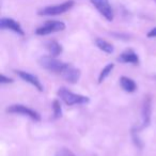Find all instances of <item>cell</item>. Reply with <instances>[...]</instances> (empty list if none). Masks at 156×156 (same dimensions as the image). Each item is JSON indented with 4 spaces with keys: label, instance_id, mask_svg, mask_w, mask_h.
<instances>
[{
    "label": "cell",
    "instance_id": "obj_17",
    "mask_svg": "<svg viewBox=\"0 0 156 156\" xmlns=\"http://www.w3.org/2000/svg\"><path fill=\"white\" fill-rule=\"evenodd\" d=\"M0 83H2V85H3V83H13V79H12V78L7 77V76H5V75H1Z\"/></svg>",
    "mask_w": 156,
    "mask_h": 156
},
{
    "label": "cell",
    "instance_id": "obj_16",
    "mask_svg": "<svg viewBox=\"0 0 156 156\" xmlns=\"http://www.w3.org/2000/svg\"><path fill=\"white\" fill-rule=\"evenodd\" d=\"M52 108H54V117L56 119L60 118L62 115V108H61V105L59 103V101H54L52 103Z\"/></svg>",
    "mask_w": 156,
    "mask_h": 156
},
{
    "label": "cell",
    "instance_id": "obj_3",
    "mask_svg": "<svg viewBox=\"0 0 156 156\" xmlns=\"http://www.w3.org/2000/svg\"><path fill=\"white\" fill-rule=\"evenodd\" d=\"M74 1L73 0H69L65 1L60 5H48V7L42 8L37 14L41 16H55V15H60L65 12H67L69 10H71L74 7Z\"/></svg>",
    "mask_w": 156,
    "mask_h": 156
},
{
    "label": "cell",
    "instance_id": "obj_15",
    "mask_svg": "<svg viewBox=\"0 0 156 156\" xmlns=\"http://www.w3.org/2000/svg\"><path fill=\"white\" fill-rule=\"evenodd\" d=\"M113 67H115V64H113V63H109V64H107L106 66L101 71L100 76H98V83H102L103 81H104L105 79L110 75V73L112 72Z\"/></svg>",
    "mask_w": 156,
    "mask_h": 156
},
{
    "label": "cell",
    "instance_id": "obj_11",
    "mask_svg": "<svg viewBox=\"0 0 156 156\" xmlns=\"http://www.w3.org/2000/svg\"><path fill=\"white\" fill-rule=\"evenodd\" d=\"M118 61L122 63H132L137 65L139 64V57L133 49H126L118 57Z\"/></svg>",
    "mask_w": 156,
    "mask_h": 156
},
{
    "label": "cell",
    "instance_id": "obj_4",
    "mask_svg": "<svg viewBox=\"0 0 156 156\" xmlns=\"http://www.w3.org/2000/svg\"><path fill=\"white\" fill-rule=\"evenodd\" d=\"M8 113H13V115H22L25 117L30 118L31 120L35 122H40L41 121V115L39 112H37L33 109L29 108V107L25 106V105H20V104H15V105H11L7 108Z\"/></svg>",
    "mask_w": 156,
    "mask_h": 156
},
{
    "label": "cell",
    "instance_id": "obj_20",
    "mask_svg": "<svg viewBox=\"0 0 156 156\" xmlns=\"http://www.w3.org/2000/svg\"><path fill=\"white\" fill-rule=\"evenodd\" d=\"M155 1H156V0H155Z\"/></svg>",
    "mask_w": 156,
    "mask_h": 156
},
{
    "label": "cell",
    "instance_id": "obj_13",
    "mask_svg": "<svg viewBox=\"0 0 156 156\" xmlns=\"http://www.w3.org/2000/svg\"><path fill=\"white\" fill-rule=\"evenodd\" d=\"M46 48L49 51V55L52 57H57L62 52V46L56 41H49L46 43Z\"/></svg>",
    "mask_w": 156,
    "mask_h": 156
},
{
    "label": "cell",
    "instance_id": "obj_10",
    "mask_svg": "<svg viewBox=\"0 0 156 156\" xmlns=\"http://www.w3.org/2000/svg\"><path fill=\"white\" fill-rule=\"evenodd\" d=\"M16 74L22 78L23 80H25L26 83L32 85L35 89H37V91L42 92L44 90L43 85H42L40 79L35 75H33V74H31V73H28V72H25V71H16Z\"/></svg>",
    "mask_w": 156,
    "mask_h": 156
},
{
    "label": "cell",
    "instance_id": "obj_12",
    "mask_svg": "<svg viewBox=\"0 0 156 156\" xmlns=\"http://www.w3.org/2000/svg\"><path fill=\"white\" fill-rule=\"evenodd\" d=\"M120 85H121L122 89L125 92H128V93H133L137 90V85L132 78L126 77V76H122L120 78Z\"/></svg>",
    "mask_w": 156,
    "mask_h": 156
},
{
    "label": "cell",
    "instance_id": "obj_7",
    "mask_svg": "<svg viewBox=\"0 0 156 156\" xmlns=\"http://www.w3.org/2000/svg\"><path fill=\"white\" fill-rule=\"evenodd\" d=\"M0 28L2 29V30H11L20 35L25 34L20 24L16 22V20H14L13 18H8V17L1 18L0 20Z\"/></svg>",
    "mask_w": 156,
    "mask_h": 156
},
{
    "label": "cell",
    "instance_id": "obj_8",
    "mask_svg": "<svg viewBox=\"0 0 156 156\" xmlns=\"http://www.w3.org/2000/svg\"><path fill=\"white\" fill-rule=\"evenodd\" d=\"M61 76H62L63 79L67 81L69 83H76L79 78H80V71L78 69H76L75 66L69 64L67 63L65 69H63V72L61 73Z\"/></svg>",
    "mask_w": 156,
    "mask_h": 156
},
{
    "label": "cell",
    "instance_id": "obj_18",
    "mask_svg": "<svg viewBox=\"0 0 156 156\" xmlns=\"http://www.w3.org/2000/svg\"><path fill=\"white\" fill-rule=\"evenodd\" d=\"M61 156H76V155H74L69 150L64 149V150H62V152H61Z\"/></svg>",
    "mask_w": 156,
    "mask_h": 156
},
{
    "label": "cell",
    "instance_id": "obj_14",
    "mask_svg": "<svg viewBox=\"0 0 156 156\" xmlns=\"http://www.w3.org/2000/svg\"><path fill=\"white\" fill-rule=\"evenodd\" d=\"M95 44H96V46L102 50V51L106 52V54H112V52L115 51V47H113V45L109 43V42H107L106 40L96 39Z\"/></svg>",
    "mask_w": 156,
    "mask_h": 156
},
{
    "label": "cell",
    "instance_id": "obj_9",
    "mask_svg": "<svg viewBox=\"0 0 156 156\" xmlns=\"http://www.w3.org/2000/svg\"><path fill=\"white\" fill-rule=\"evenodd\" d=\"M151 113H152V103L151 98H147L143 102L142 106V124L137 128V130L143 129V128L147 127L151 122Z\"/></svg>",
    "mask_w": 156,
    "mask_h": 156
},
{
    "label": "cell",
    "instance_id": "obj_5",
    "mask_svg": "<svg viewBox=\"0 0 156 156\" xmlns=\"http://www.w3.org/2000/svg\"><path fill=\"white\" fill-rule=\"evenodd\" d=\"M64 29H65V24L63 22H60V20H48L44 25L40 26L35 30V33L37 35H47L50 34V33L63 31Z\"/></svg>",
    "mask_w": 156,
    "mask_h": 156
},
{
    "label": "cell",
    "instance_id": "obj_2",
    "mask_svg": "<svg viewBox=\"0 0 156 156\" xmlns=\"http://www.w3.org/2000/svg\"><path fill=\"white\" fill-rule=\"evenodd\" d=\"M39 63L43 69H47V71L51 72L55 74H59L61 75V73L63 72V69H65L67 63H64L62 61L58 60L52 56H45L42 57L39 60Z\"/></svg>",
    "mask_w": 156,
    "mask_h": 156
},
{
    "label": "cell",
    "instance_id": "obj_19",
    "mask_svg": "<svg viewBox=\"0 0 156 156\" xmlns=\"http://www.w3.org/2000/svg\"><path fill=\"white\" fill-rule=\"evenodd\" d=\"M147 37H156V27L147 32Z\"/></svg>",
    "mask_w": 156,
    "mask_h": 156
},
{
    "label": "cell",
    "instance_id": "obj_6",
    "mask_svg": "<svg viewBox=\"0 0 156 156\" xmlns=\"http://www.w3.org/2000/svg\"><path fill=\"white\" fill-rule=\"evenodd\" d=\"M90 1L103 17L106 18L108 22H112L115 13H113L111 5L109 3V0H90Z\"/></svg>",
    "mask_w": 156,
    "mask_h": 156
},
{
    "label": "cell",
    "instance_id": "obj_1",
    "mask_svg": "<svg viewBox=\"0 0 156 156\" xmlns=\"http://www.w3.org/2000/svg\"><path fill=\"white\" fill-rule=\"evenodd\" d=\"M58 96L67 105V106H73V105H83L88 104L90 102V98L88 96L81 95V94L73 93L72 91L67 90L66 88H60L57 92Z\"/></svg>",
    "mask_w": 156,
    "mask_h": 156
}]
</instances>
